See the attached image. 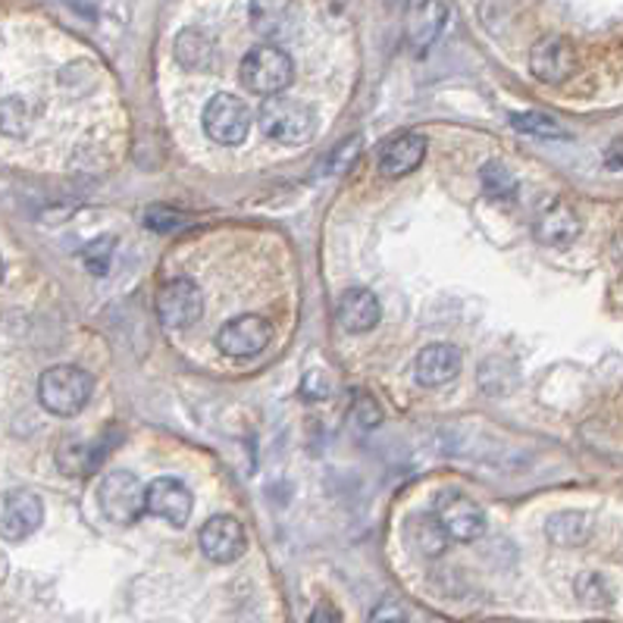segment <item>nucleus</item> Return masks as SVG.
I'll list each match as a JSON object with an SVG mask.
<instances>
[{"mask_svg": "<svg viewBox=\"0 0 623 623\" xmlns=\"http://www.w3.org/2000/svg\"><path fill=\"white\" fill-rule=\"evenodd\" d=\"M91 392H94L91 374H85L82 367H73V364L51 367L38 379V398L47 414L76 416L88 404Z\"/></svg>", "mask_w": 623, "mask_h": 623, "instance_id": "1", "label": "nucleus"}, {"mask_svg": "<svg viewBox=\"0 0 623 623\" xmlns=\"http://www.w3.org/2000/svg\"><path fill=\"white\" fill-rule=\"evenodd\" d=\"M257 123H260V129L270 135L272 142L298 147L308 145L313 135H316L320 120H316V110H313V107L272 94L267 104H260Z\"/></svg>", "mask_w": 623, "mask_h": 623, "instance_id": "2", "label": "nucleus"}, {"mask_svg": "<svg viewBox=\"0 0 623 623\" xmlns=\"http://www.w3.org/2000/svg\"><path fill=\"white\" fill-rule=\"evenodd\" d=\"M238 79L254 94L272 98V94H282L291 85V79H294V63H291V57L282 47L257 44V47H251L242 66H238Z\"/></svg>", "mask_w": 623, "mask_h": 623, "instance_id": "3", "label": "nucleus"}, {"mask_svg": "<svg viewBox=\"0 0 623 623\" xmlns=\"http://www.w3.org/2000/svg\"><path fill=\"white\" fill-rule=\"evenodd\" d=\"M98 504L116 526H132L147 511V486L129 470H113L98 486Z\"/></svg>", "mask_w": 623, "mask_h": 623, "instance_id": "4", "label": "nucleus"}, {"mask_svg": "<svg viewBox=\"0 0 623 623\" xmlns=\"http://www.w3.org/2000/svg\"><path fill=\"white\" fill-rule=\"evenodd\" d=\"M201 313H204V291L186 276L169 279L157 291V316L173 333L191 330L201 320Z\"/></svg>", "mask_w": 623, "mask_h": 623, "instance_id": "5", "label": "nucleus"}, {"mask_svg": "<svg viewBox=\"0 0 623 623\" xmlns=\"http://www.w3.org/2000/svg\"><path fill=\"white\" fill-rule=\"evenodd\" d=\"M201 123L216 145H242L251 132V110L232 94H213L204 107Z\"/></svg>", "mask_w": 623, "mask_h": 623, "instance_id": "6", "label": "nucleus"}, {"mask_svg": "<svg viewBox=\"0 0 623 623\" xmlns=\"http://www.w3.org/2000/svg\"><path fill=\"white\" fill-rule=\"evenodd\" d=\"M270 342H272V326L264 320V316H257V313L235 316V320H229L226 326L216 333L220 352L229 354V357H238V360H248V357L264 354Z\"/></svg>", "mask_w": 623, "mask_h": 623, "instance_id": "7", "label": "nucleus"}, {"mask_svg": "<svg viewBox=\"0 0 623 623\" xmlns=\"http://www.w3.org/2000/svg\"><path fill=\"white\" fill-rule=\"evenodd\" d=\"M44 523V504L32 489H10L0 499V536L7 542L29 539Z\"/></svg>", "mask_w": 623, "mask_h": 623, "instance_id": "8", "label": "nucleus"}, {"mask_svg": "<svg viewBox=\"0 0 623 623\" xmlns=\"http://www.w3.org/2000/svg\"><path fill=\"white\" fill-rule=\"evenodd\" d=\"M577 47L564 35H545L530 51V69L545 85H564L577 73Z\"/></svg>", "mask_w": 623, "mask_h": 623, "instance_id": "9", "label": "nucleus"}, {"mask_svg": "<svg viewBox=\"0 0 623 623\" xmlns=\"http://www.w3.org/2000/svg\"><path fill=\"white\" fill-rule=\"evenodd\" d=\"M201 552L208 555L213 564H232L238 561L248 548V536H245V526L229 514H216L201 526V536H198Z\"/></svg>", "mask_w": 623, "mask_h": 623, "instance_id": "10", "label": "nucleus"}, {"mask_svg": "<svg viewBox=\"0 0 623 623\" xmlns=\"http://www.w3.org/2000/svg\"><path fill=\"white\" fill-rule=\"evenodd\" d=\"M580 229L582 223L580 216H577V210L570 208L567 201H558V198L545 201L536 210V216H533V235H536V242L548 245V248L574 245L577 235H580Z\"/></svg>", "mask_w": 623, "mask_h": 623, "instance_id": "11", "label": "nucleus"}, {"mask_svg": "<svg viewBox=\"0 0 623 623\" xmlns=\"http://www.w3.org/2000/svg\"><path fill=\"white\" fill-rule=\"evenodd\" d=\"M448 22V3L445 0H411L404 16V35L416 54H426L438 42L442 29Z\"/></svg>", "mask_w": 623, "mask_h": 623, "instance_id": "12", "label": "nucleus"}, {"mask_svg": "<svg viewBox=\"0 0 623 623\" xmlns=\"http://www.w3.org/2000/svg\"><path fill=\"white\" fill-rule=\"evenodd\" d=\"M191 508H194V499L182 479L160 477L147 486V511L154 518L167 520L169 526H186Z\"/></svg>", "mask_w": 623, "mask_h": 623, "instance_id": "13", "label": "nucleus"}, {"mask_svg": "<svg viewBox=\"0 0 623 623\" xmlns=\"http://www.w3.org/2000/svg\"><path fill=\"white\" fill-rule=\"evenodd\" d=\"M335 320L345 333H370L376 323L382 320V308L379 298L370 289H348L338 298L335 308Z\"/></svg>", "mask_w": 623, "mask_h": 623, "instance_id": "14", "label": "nucleus"}, {"mask_svg": "<svg viewBox=\"0 0 623 623\" xmlns=\"http://www.w3.org/2000/svg\"><path fill=\"white\" fill-rule=\"evenodd\" d=\"M436 514L442 520V526H445V533H448V539L474 542L486 530V514L479 511V504L464 499V496H452V499L442 501Z\"/></svg>", "mask_w": 623, "mask_h": 623, "instance_id": "15", "label": "nucleus"}, {"mask_svg": "<svg viewBox=\"0 0 623 623\" xmlns=\"http://www.w3.org/2000/svg\"><path fill=\"white\" fill-rule=\"evenodd\" d=\"M457 374H460V352H457L455 345H448V342L426 345L423 352L416 354V379L426 389L448 386Z\"/></svg>", "mask_w": 623, "mask_h": 623, "instance_id": "16", "label": "nucleus"}, {"mask_svg": "<svg viewBox=\"0 0 623 623\" xmlns=\"http://www.w3.org/2000/svg\"><path fill=\"white\" fill-rule=\"evenodd\" d=\"M423 157H426V138L416 135V132H404V135H398V138H392L389 145L382 147L379 173L386 179H401V176L414 173L423 164Z\"/></svg>", "mask_w": 623, "mask_h": 623, "instance_id": "17", "label": "nucleus"}, {"mask_svg": "<svg viewBox=\"0 0 623 623\" xmlns=\"http://www.w3.org/2000/svg\"><path fill=\"white\" fill-rule=\"evenodd\" d=\"M110 452V442L107 438H66L60 448H57V467H60L66 477H91L101 460Z\"/></svg>", "mask_w": 623, "mask_h": 623, "instance_id": "18", "label": "nucleus"}, {"mask_svg": "<svg viewBox=\"0 0 623 623\" xmlns=\"http://www.w3.org/2000/svg\"><path fill=\"white\" fill-rule=\"evenodd\" d=\"M251 29L264 38H279L294 29L298 22V3L294 0H251L248 7Z\"/></svg>", "mask_w": 623, "mask_h": 623, "instance_id": "19", "label": "nucleus"}, {"mask_svg": "<svg viewBox=\"0 0 623 623\" xmlns=\"http://www.w3.org/2000/svg\"><path fill=\"white\" fill-rule=\"evenodd\" d=\"M545 536L561 548H580L592 536V520L582 511H558L545 520Z\"/></svg>", "mask_w": 623, "mask_h": 623, "instance_id": "20", "label": "nucleus"}, {"mask_svg": "<svg viewBox=\"0 0 623 623\" xmlns=\"http://www.w3.org/2000/svg\"><path fill=\"white\" fill-rule=\"evenodd\" d=\"M408 536H411V545H414L420 555L426 558H436L445 552V542H448V533L442 526L438 514H414L408 520Z\"/></svg>", "mask_w": 623, "mask_h": 623, "instance_id": "21", "label": "nucleus"}, {"mask_svg": "<svg viewBox=\"0 0 623 623\" xmlns=\"http://www.w3.org/2000/svg\"><path fill=\"white\" fill-rule=\"evenodd\" d=\"M176 60L191 73H204L213 66V42L198 29H186L176 35Z\"/></svg>", "mask_w": 623, "mask_h": 623, "instance_id": "22", "label": "nucleus"}, {"mask_svg": "<svg viewBox=\"0 0 623 623\" xmlns=\"http://www.w3.org/2000/svg\"><path fill=\"white\" fill-rule=\"evenodd\" d=\"M479 182H482L486 198H492L496 204H514V201H518V179H514V173L504 167V164H499V160L482 164V169H479Z\"/></svg>", "mask_w": 623, "mask_h": 623, "instance_id": "23", "label": "nucleus"}, {"mask_svg": "<svg viewBox=\"0 0 623 623\" xmlns=\"http://www.w3.org/2000/svg\"><path fill=\"white\" fill-rule=\"evenodd\" d=\"M511 125L520 135H536V138H567L564 129L555 116L542 113V110H526V113H511Z\"/></svg>", "mask_w": 623, "mask_h": 623, "instance_id": "24", "label": "nucleus"}, {"mask_svg": "<svg viewBox=\"0 0 623 623\" xmlns=\"http://www.w3.org/2000/svg\"><path fill=\"white\" fill-rule=\"evenodd\" d=\"M574 589H577V599H580L586 608H611L614 602V596H611V589H608V582L599 577V574H580L577 582H574Z\"/></svg>", "mask_w": 623, "mask_h": 623, "instance_id": "25", "label": "nucleus"}, {"mask_svg": "<svg viewBox=\"0 0 623 623\" xmlns=\"http://www.w3.org/2000/svg\"><path fill=\"white\" fill-rule=\"evenodd\" d=\"M113 248H116V238H113V235H101V238H94L91 245H85V270L91 272V276H107V272H110V264H113Z\"/></svg>", "mask_w": 623, "mask_h": 623, "instance_id": "26", "label": "nucleus"}, {"mask_svg": "<svg viewBox=\"0 0 623 623\" xmlns=\"http://www.w3.org/2000/svg\"><path fill=\"white\" fill-rule=\"evenodd\" d=\"M32 123V113H29V107L25 101L20 98H7V101H0V132L3 135H25V129Z\"/></svg>", "mask_w": 623, "mask_h": 623, "instance_id": "27", "label": "nucleus"}, {"mask_svg": "<svg viewBox=\"0 0 623 623\" xmlns=\"http://www.w3.org/2000/svg\"><path fill=\"white\" fill-rule=\"evenodd\" d=\"M182 226H188V216L182 210L167 208V204H154V208L145 210V229H151V232L167 235V232H176Z\"/></svg>", "mask_w": 623, "mask_h": 623, "instance_id": "28", "label": "nucleus"}, {"mask_svg": "<svg viewBox=\"0 0 623 623\" xmlns=\"http://www.w3.org/2000/svg\"><path fill=\"white\" fill-rule=\"evenodd\" d=\"M360 147H364V142H360V135H352V138H345L342 145L335 147L333 154H330V160H326V173L330 176H342V173H348L352 169V164L360 157Z\"/></svg>", "mask_w": 623, "mask_h": 623, "instance_id": "29", "label": "nucleus"}, {"mask_svg": "<svg viewBox=\"0 0 623 623\" xmlns=\"http://www.w3.org/2000/svg\"><path fill=\"white\" fill-rule=\"evenodd\" d=\"M352 416L357 420V426H364V430H376L382 423V411H379V404L367 392L354 396Z\"/></svg>", "mask_w": 623, "mask_h": 623, "instance_id": "30", "label": "nucleus"}, {"mask_svg": "<svg viewBox=\"0 0 623 623\" xmlns=\"http://www.w3.org/2000/svg\"><path fill=\"white\" fill-rule=\"evenodd\" d=\"M301 396L308 398V401H326V398L333 396V382H330V376L323 374V370H311V374H304L301 379Z\"/></svg>", "mask_w": 623, "mask_h": 623, "instance_id": "31", "label": "nucleus"}, {"mask_svg": "<svg viewBox=\"0 0 623 623\" xmlns=\"http://www.w3.org/2000/svg\"><path fill=\"white\" fill-rule=\"evenodd\" d=\"M370 621L374 623H379V621H398V623H404L408 621V611L404 608H398V604H382V608H376L374 614H370Z\"/></svg>", "mask_w": 623, "mask_h": 623, "instance_id": "32", "label": "nucleus"}, {"mask_svg": "<svg viewBox=\"0 0 623 623\" xmlns=\"http://www.w3.org/2000/svg\"><path fill=\"white\" fill-rule=\"evenodd\" d=\"M323 621H330V623H338L342 621V611H338V608H333V604H316V608H313L311 611V623H323Z\"/></svg>", "mask_w": 623, "mask_h": 623, "instance_id": "33", "label": "nucleus"}, {"mask_svg": "<svg viewBox=\"0 0 623 623\" xmlns=\"http://www.w3.org/2000/svg\"><path fill=\"white\" fill-rule=\"evenodd\" d=\"M604 164L611 169H623V142H618V145L608 147V154H604Z\"/></svg>", "mask_w": 623, "mask_h": 623, "instance_id": "34", "label": "nucleus"}, {"mask_svg": "<svg viewBox=\"0 0 623 623\" xmlns=\"http://www.w3.org/2000/svg\"><path fill=\"white\" fill-rule=\"evenodd\" d=\"M0 279H3V257H0Z\"/></svg>", "mask_w": 623, "mask_h": 623, "instance_id": "35", "label": "nucleus"}]
</instances>
